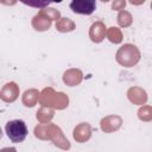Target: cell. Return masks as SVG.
<instances>
[{
  "label": "cell",
  "mask_w": 152,
  "mask_h": 152,
  "mask_svg": "<svg viewBox=\"0 0 152 152\" xmlns=\"http://www.w3.org/2000/svg\"><path fill=\"white\" fill-rule=\"evenodd\" d=\"M34 135L42 140H51L56 146L63 150L70 148L69 140L64 137L62 129L53 124H40L36 126Z\"/></svg>",
  "instance_id": "6da1fadb"
},
{
  "label": "cell",
  "mask_w": 152,
  "mask_h": 152,
  "mask_svg": "<svg viewBox=\"0 0 152 152\" xmlns=\"http://www.w3.org/2000/svg\"><path fill=\"white\" fill-rule=\"evenodd\" d=\"M39 103L43 107L48 108H57V109H64L68 107L69 99L64 93H56L52 88H45L39 96Z\"/></svg>",
  "instance_id": "7a4b0ae2"
},
{
  "label": "cell",
  "mask_w": 152,
  "mask_h": 152,
  "mask_svg": "<svg viewBox=\"0 0 152 152\" xmlns=\"http://www.w3.org/2000/svg\"><path fill=\"white\" fill-rule=\"evenodd\" d=\"M116 62L126 68L135 65L140 59V51L133 44H124L116 52Z\"/></svg>",
  "instance_id": "3957f363"
},
{
  "label": "cell",
  "mask_w": 152,
  "mask_h": 152,
  "mask_svg": "<svg viewBox=\"0 0 152 152\" xmlns=\"http://www.w3.org/2000/svg\"><path fill=\"white\" fill-rule=\"evenodd\" d=\"M5 131H6L8 139L14 144L23 142L26 139L27 133H28L26 124L19 119L10 120L5 126Z\"/></svg>",
  "instance_id": "277c9868"
},
{
  "label": "cell",
  "mask_w": 152,
  "mask_h": 152,
  "mask_svg": "<svg viewBox=\"0 0 152 152\" xmlns=\"http://www.w3.org/2000/svg\"><path fill=\"white\" fill-rule=\"evenodd\" d=\"M70 10L76 14H91L96 8L95 0H74L70 2Z\"/></svg>",
  "instance_id": "5b68a950"
},
{
  "label": "cell",
  "mask_w": 152,
  "mask_h": 152,
  "mask_svg": "<svg viewBox=\"0 0 152 152\" xmlns=\"http://www.w3.org/2000/svg\"><path fill=\"white\" fill-rule=\"evenodd\" d=\"M18 95H19V87L14 82L6 83L2 87L1 93H0V97L5 102H13V101H15Z\"/></svg>",
  "instance_id": "8992f818"
},
{
  "label": "cell",
  "mask_w": 152,
  "mask_h": 152,
  "mask_svg": "<svg viewBox=\"0 0 152 152\" xmlns=\"http://www.w3.org/2000/svg\"><path fill=\"white\" fill-rule=\"evenodd\" d=\"M122 119L118 115H109L101 120V129L106 133H112L121 127Z\"/></svg>",
  "instance_id": "52a82bcc"
},
{
  "label": "cell",
  "mask_w": 152,
  "mask_h": 152,
  "mask_svg": "<svg viewBox=\"0 0 152 152\" xmlns=\"http://www.w3.org/2000/svg\"><path fill=\"white\" fill-rule=\"evenodd\" d=\"M106 36H107V28H106V25L102 21H96L90 26L89 37H90L91 42L100 43L104 39Z\"/></svg>",
  "instance_id": "ba28073f"
},
{
  "label": "cell",
  "mask_w": 152,
  "mask_h": 152,
  "mask_svg": "<svg viewBox=\"0 0 152 152\" xmlns=\"http://www.w3.org/2000/svg\"><path fill=\"white\" fill-rule=\"evenodd\" d=\"M51 23H52V20L46 14H44L42 11H39L32 19V26L36 31H46V30H49L50 26H51Z\"/></svg>",
  "instance_id": "9c48e42d"
},
{
  "label": "cell",
  "mask_w": 152,
  "mask_h": 152,
  "mask_svg": "<svg viewBox=\"0 0 152 152\" xmlns=\"http://www.w3.org/2000/svg\"><path fill=\"white\" fill-rule=\"evenodd\" d=\"M91 137V127L88 122L77 125L74 129V139L78 142H84Z\"/></svg>",
  "instance_id": "30bf717a"
},
{
  "label": "cell",
  "mask_w": 152,
  "mask_h": 152,
  "mask_svg": "<svg viewBox=\"0 0 152 152\" xmlns=\"http://www.w3.org/2000/svg\"><path fill=\"white\" fill-rule=\"evenodd\" d=\"M128 100L134 104H145L147 101V94L144 89L139 87H132L127 91Z\"/></svg>",
  "instance_id": "8fae6325"
},
{
  "label": "cell",
  "mask_w": 152,
  "mask_h": 152,
  "mask_svg": "<svg viewBox=\"0 0 152 152\" xmlns=\"http://www.w3.org/2000/svg\"><path fill=\"white\" fill-rule=\"evenodd\" d=\"M83 78V74L78 69H69L63 75V82L69 87H75L78 83H81Z\"/></svg>",
  "instance_id": "7c38bea8"
},
{
  "label": "cell",
  "mask_w": 152,
  "mask_h": 152,
  "mask_svg": "<svg viewBox=\"0 0 152 152\" xmlns=\"http://www.w3.org/2000/svg\"><path fill=\"white\" fill-rule=\"evenodd\" d=\"M39 96L40 94L37 89H28L23 95V103L26 107H33L37 101H39Z\"/></svg>",
  "instance_id": "4fadbf2b"
},
{
  "label": "cell",
  "mask_w": 152,
  "mask_h": 152,
  "mask_svg": "<svg viewBox=\"0 0 152 152\" xmlns=\"http://www.w3.org/2000/svg\"><path fill=\"white\" fill-rule=\"evenodd\" d=\"M56 30L59 32H70L75 30V23L69 18H61L56 23Z\"/></svg>",
  "instance_id": "5bb4252c"
},
{
  "label": "cell",
  "mask_w": 152,
  "mask_h": 152,
  "mask_svg": "<svg viewBox=\"0 0 152 152\" xmlns=\"http://www.w3.org/2000/svg\"><path fill=\"white\" fill-rule=\"evenodd\" d=\"M53 118V110L48 107H42L37 112V120L40 124H46Z\"/></svg>",
  "instance_id": "9a60e30c"
},
{
  "label": "cell",
  "mask_w": 152,
  "mask_h": 152,
  "mask_svg": "<svg viewBox=\"0 0 152 152\" xmlns=\"http://www.w3.org/2000/svg\"><path fill=\"white\" fill-rule=\"evenodd\" d=\"M133 21V18H132V14L127 11H120L119 14H118V24L121 26V27H128L131 26Z\"/></svg>",
  "instance_id": "2e32d148"
},
{
  "label": "cell",
  "mask_w": 152,
  "mask_h": 152,
  "mask_svg": "<svg viewBox=\"0 0 152 152\" xmlns=\"http://www.w3.org/2000/svg\"><path fill=\"white\" fill-rule=\"evenodd\" d=\"M107 38L112 43L119 44L122 42V33H121L120 28H118V27H109L107 30Z\"/></svg>",
  "instance_id": "e0dca14e"
},
{
  "label": "cell",
  "mask_w": 152,
  "mask_h": 152,
  "mask_svg": "<svg viewBox=\"0 0 152 152\" xmlns=\"http://www.w3.org/2000/svg\"><path fill=\"white\" fill-rule=\"evenodd\" d=\"M138 118L142 121H151L152 120V107L151 106H142L138 110Z\"/></svg>",
  "instance_id": "ac0fdd59"
},
{
  "label": "cell",
  "mask_w": 152,
  "mask_h": 152,
  "mask_svg": "<svg viewBox=\"0 0 152 152\" xmlns=\"http://www.w3.org/2000/svg\"><path fill=\"white\" fill-rule=\"evenodd\" d=\"M44 14H46L51 20H59L61 19V13H59V11L58 10H56V8H52V7H46V8H43V10H40Z\"/></svg>",
  "instance_id": "d6986e66"
},
{
  "label": "cell",
  "mask_w": 152,
  "mask_h": 152,
  "mask_svg": "<svg viewBox=\"0 0 152 152\" xmlns=\"http://www.w3.org/2000/svg\"><path fill=\"white\" fill-rule=\"evenodd\" d=\"M126 1L125 0H116V1H114V2H112V8L113 10H115V11H124V8H125V6H126Z\"/></svg>",
  "instance_id": "ffe728a7"
},
{
  "label": "cell",
  "mask_w": 152,
  "mask_h": 152,
  "mask_svg": "<svg viewBox=\"0 0 152 152\" xmlns=\"http://www.w3.org/2000/svg\"><path fill=\"white\" fill-rule=\"evenodd\" d=\"M23 4H25V5H27V6H32V7H39L40 10H43V8H46V7H49V5H50V2H38V4H33V2H23Z\"/></svg>",
  "instance_id": "44dd1931"
},
{
  "label": "cell",
  "mask_w": 152,
  "mask_h": 152,
  "mask_svg": "<svg viewBox=\"0 0 152 152\" xmlns=\"http://www.w3.org/2000/svg\"><path fill=\"white\" fill-rule=\"evenodd\" d=\"M0 152H17L15 147H4L0 150Z\"/></svg>",
  "instance_id": "7402d4cb"
},
{
  "label": "cell",
  "mask_w": 152,
  "mask_h": 152,
  "mask_svg": "<svg viewBox=\"0 0 152 152\" xmlns=\"http://www.w3.org/2000/svg\"><path fill=\"white\" fill-rule=\"evenodd\" d=\"M151 8H152V2H151Z\"/></svg>",
  "instance_id": "603a6c76"
}]
</instances>
